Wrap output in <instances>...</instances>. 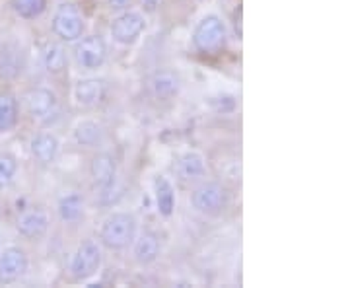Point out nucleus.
<instances>
[{
    "mask_svg": "<svg viewBox=\"0 0 350 288\" xmlns=\"http://www.w3.org/2000/svg\"><path fill=\"white\" fill-rule=\"evenodd\" d=\"M101 241L109 250H125L137 238V218L129 213L111 214L101 226Z\"/></svg>",
    "mask_w": 350,
    "mask_h": 288,
    "instance_id": "f257e3e1",
    "label": "nucleus"
},
{
    "mask_svg": "<svg viewBox=\"0 0 350 288\" xmlns=\"http://www.w3.org/2000/svg\"><path fill=\"white\" fill-rule=\"evenodd\" d=\"M191 200H193V207L199 213L206 214V216H218L228 209L230 193L222 183L208 181V183H202L200 187L195 189Z\"/></svg>",
    "mask_w": 350,
    "mask_h": 288,
    "instance_id": "f03ea898",
    "label": "nucleus"
},
{
    "mask_svg": "<svg viewBox=\"0 0 350 288\" xmlns=\"http://www.w3.org/2000/svg\"><path fill=\"white\" fill-rule=\"evenodd\" d=\"M193 41H195V47L200 51V53H214L218 51L226 41V25L224 22L218 18V16H208L204 18L197 29H195V36H193Z\"/></svg>",
    "mask_w": 350,
    "mask_h": 288,
    "instance_id": "7ed1b4c3",
    "label": "nucleus"
},
{
    "mask_svg": "<svg viewBox=\"0 0 350 288\" xmlns=\"http://www.w3.org/2000/svg\"><path fill=\"white\" fill-rule=\"evenodd\" d=\"M101 265V250L96 239H84L75 253L70 271L76 280H86L98 273Z\"/></svg>",
    "mask_w": 350,
    "mask_h": 288,
    "instance_id": "20e7f679",
    "label": "nucleus"
},
{
    "mask_svg": "<svg viewBox=\"0 0 350 288\" xmlns=\"http://www.w3.org/2000/svg\"><path fill=\"white\" fill-rule=\"evenodd\" d=\"M84 20L75 4H63L53 18V31L64 41H76L84 34Z\"/></svg>",
    "mask_w": 350,
    "mask_h": 288,
    "instance_id": "39448f33",
    "label": "nucleus"
},
{
    "mask_svg": "<svg viewBox=\"0 0 350 288\" xmlns=\"http://www.w3.org/2000/svg\"><path fill=\"white\" fill-rule=\"evenodd\" d=\"M75 53L76 61L80 63L82 68L96 70L105 61L107 49H105V43H103V39L100 36H88V38H84L76 45Z\"/></svg>",
    "mask_w": 350,
    "mask_h": 288,
    "instance_id": "423d86ee",
    "label": "nucleus"
},
{
    "mask_svg": "<svg viewBox=\"0 0 350 288\" xmlns=\"http://www.w3.org/2000/svg\"><path fill=\"white\" fill-rule=\"evenodd\" d=\"M27 255L20 248H8L0 253V285H10L27 271Z\"/></svg>",
    "mask_w": 350,
    "mask_h": 288,
    "instance_id": "0eeeda50",
    "label": "nucleus"
},
{
    "mask_svg": "<svg viewBox=\"0 0 350 288\" xmlns=\"http://www.w3.org/2000/svg\"><path fill=\"white\" fill-rule=\"evenodd\" d=\"M90 174L94 179V185L100 189L101 195H107L115 185V177H117V166L109 154H98L92 166H90Z\"/></svg>",
    "mask_w": 350,
    "mask_h": 288,
    "instance_id": "6e6552de",
    "label": "nucleus"
},
{
    "mask_svg": "<svg viewBox=\"0 0 350 288\" xmlns=\"http://www.w3.org/2000/svg\"><path fill=\"white\" fill-rule=\"evenodd\" d=\"M27 113L36 119H49L57 109V96L47 88L29 90L24 96Z\"/></svg>",
    "mask_w": 350,
    "mask_h": 288,
    "instance_id": "1a4fd4ad",
    "label": "nucleus"
},
{
    "mask_svg": "<svg viewBox=\"0 0 350 288\" xmlns=\"http://www.w3.org/2000/svg\"><path fill=\"white\" fill-rule=\"evenodd\" d=\"M142 29H144V18L138 12H126L113 22L111 36L117 43L129 45L142 34Z\"/></svg>",
    "mask_w": 350,
    "mask_h": 288,
    "instance_id": "9d476101",
    "label": "nucleus"
},
{
    "mask_svg": "<svg viewBox=\"0 0 350 288\" xmlns=\"http://www.w3.org/2000/svg\"><path fill=\"white\" fill-rule=\"evenodd\" d=\"M18 232L27 239H41L47 230H49V216L45 211L39 209H31L20 214L18 218Z\"/></svg>",
    "mask_w": 350,
    "mask_h": 288,
    "instance_id": "9b49d317",
    "label": "nucleus"
},
{
    "mask_svg": "<svg viewBox=\"0 0 350 288\" xmlns=\"http://www.w3.org/2000/svg\"><path fill=\"white\" fill-rule=\"evenodd\" d=\"M24 68V57L20 47L14 43H6L0 49V82H10L22 75Z\"/></svg>",
    "mask_w": 350,
    "mask_h": 288,
    "instance_id": "f8f14e48",
    "label": "nucleus"
},
{
    "mask_svg": "<svg viewBox=\"0 0 350 288\" xmlns=\"http://www.w3.org/2000/svg\"><path fill=\"white\" fill-rule=\"evenodd\" d=\"M105 96H107V84L98 78H88V80L78 82L76 86V100L88 107L101 103L105 100Z\"/></svg>",
    "mask_w": 350,
    "mask_h": 288,
    "instance_id": "ddd939ff",
    "label": "nucleus"
},
{
    "mask_svg": "<svg viewBox=\"0 0 350 288\" xmlns=\"http://www.w3.org/2000/svg\"><path fill=\"white\" fill-rule=\"evenodd\" d=\"M175 172H177V177H179L181 183H195L206 172L204 170V160L199 154L189 152V154L179 158V162L175 166Z\"/></svg>",
    "mask_w": 350,
    "mask_h": 288,
    "instance_id": "4468645a",
    "label": "nucleus"
},
{
    "mask_svg": "<svg viewBox=\"0 0 350 288\" xmlns=\"http://www.w3.org/2000/svg\"><path fill=\"white\" fill-rule=\"evenodd\" d=\"M31 152L39 163L47 166V163L55 162V158L59 154V140L51 133H39L38 137L31 140Z\"/></svg>",
    "mask_w": 350,
    "mask_h": 288,
    "instance_id": "2eb2a0df",
    "label": "nucleus"
},
{
    "mask_svg": "<svg viewBox=\"0 0 350 288\" xmlns=\"http://www.w3.org/2000/svg\"><path fill=\"white\" fill-rule=\"evenodd\" d=\"M160 255V241L158 238L146 232L140 238H135V257L140 265H150L158 259Z\"/></svg>",
    "mask_w": 350,
    "mask_h": 288,
    "instance_id": "dca6fc26",
    "label": "nucleus"
},
{
    "mask_svg": "<svg viewBox=\"0 0 350 288\" xmlns=\"http://www.w3.org/2000/svg\"><path fill=\"white\" fill-rule=\"evenodd\" d=\"M179 90V80L174 73L170 70H163V73H158V75L152 78V92L158 100H170L174 98Z\"/></svg>",
    "mask_w": 350,
    "mask_h": 288,
    "instance_id": "f3484780",
    "label": "nucleus"
},
{
    "mask_svg": "<svg viewBox=\"0 0 350 288\" xmlns=\"http://www.w3.org/2000/svg\"><path fill=\"white\" fill-rule=\"evenodd\" d=\"M154 187H156V202H158V211L163 216H170L174 213L175 207V195L172 183L165 179V177H156L154 181Z\"/></svg>",
    "mask_w": 350,
    "mask_h": 288,
    "instance_id": "a211bd4d",
    "label": "nucleus"
},
{
    "mask_svg": "<svg viewBox=\"0 0 350 288\" xmlns=\"http://www.w3.org/2000/svg\"><path fill=\"white\" fill-rule=\"evenodd\" d=\"M43 63H45V68L49 70L51 75L64 73L66 66H68V57H66V51H64L63 45H59V43L47 45V49L43 53Z\"/></svg>",
    "mask_w": 350,
    "mask_h": 288,
    "instance_id": "6ab92c4d",
    "label": "nucleus"
},
{
    "mask_svg": "<svg viewBox=\"0 0 350 288\" xmlns=\"http://www.w3.org/2000/svg\"><path fill=\"white\" fill-rule=\"evenodd\" d=\"M18 123V101L12 94H0V133L10 131Z\"/></svg>",
    "mask_w": 350,
    "mask_h": 288,
    "instance_id": "aec40b11",
    "label": "nucleus"
},
{
    "mask_svg": "<svg viewBox=\"0 0 350 288\" xmlns=\"http://www.w3.org/2000/svg\"><path fill=\"white\" fill-rule=\"evenodd\" d=\"M75 137L84 146H98L101 142V137H103V131L94 121H82L80 125L76 127Z\"/></svg>",
    "mask_w": 350,
    "mask_h": 288,
    "instance_id": "412c9836",
    "label": "nucleus"
},
{
    "mask_svg": "<svg viewBox=\"0 0 350 288\" xmlns=\"http://www.w3.org/2000/svg\"><path fill=\"white\" fill-rule=\"evenodd\" d=\"M14 8V12L22 18H38L43 14L45 6H47V0H12L10 2Z\"/></svg>",
    "mask_w": 350,
    "mask_h": 288,
    "instance_id": "4be33fe9",
    "label": "nucleus"
},
{
    "mask_svg": "<svg viewBox=\"0 0 350 288\" xmlns=\"http://www.w3.org/2000/svg\"><path fill=\"white\" fill-rule=\"evenodd\" d=\"M82 213V199L78 195H68L59 202V214L64 222H75Z\"/></svg>",
    "mask_w": 350,
    "mask_h": 288,
    "instance_id": "5701e85b",
    "label": "nucleus"
},
{
    "mask_svg": "<svg viewBox=\"0 0 350 288\" xmlns=\"http://www.w3.org/2000/svg\"><path fill=\"white\" fill-rule=\"evenodd\" d=\"M16 172H18V162H16V158H14L12 154L2 152V154H0V191L6 189L12 183Z\"/></svg>",
    "mask_w": 350,
    "mask_h": 288,
    "instance_id": "b1692460",
    "label": "nucleus"
},
{
    "mask_svg": "<svg viewBox=\"0 0 350 288\" xmlns=\"http://www.w3.org/2000/svg\"><path fill=\"white\" fill-rule=\"evenodd\" d=\"M111 10H125L126 6L131 4V0H107Z\"/></svg>",
    "mask_w": 350,
    "mask_h": 288,
    "instance_id": "393cba45",
    "label": "nucleus"
},
{
    "mask_svg": "<svg viewBox=\"0 0 350 288\" xmlns=\"http://www.w3.org/2000/svg\"><path fill=\"white\" fill-rule=\"evenodd\" d=\"M142 6H144V10L148 14H154L158 10V6H160V0H142Z\"/></svg>",
    "mask_w": 350,
    "mask_h": 288,
    "instance_id": "a878e982",
    "label": "nucleus"
},
{
    "mask_svg": "<svg viewBox=\"0 0 350 288\" xmlns=\"http://www.w3.org/2000/svg\"><path fill=\"white\" fill-rule=\"evenodd\" d=\"M0 241H2V232H0Z\"/></svg>",
    "mask_w": 350,
    "mask_h": 288,
    "instance_id": "bb28decb",
    "label": "nucleus"
}]
</instances>
